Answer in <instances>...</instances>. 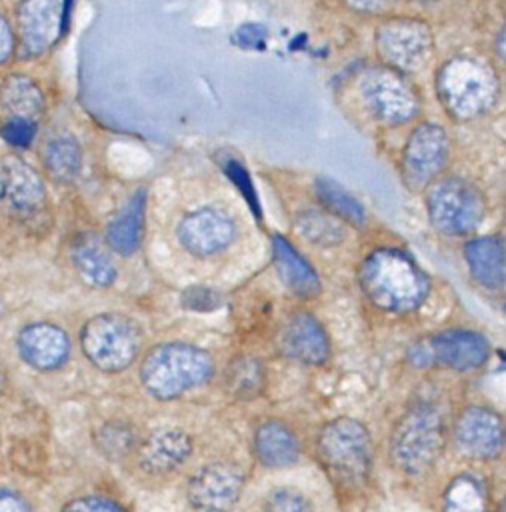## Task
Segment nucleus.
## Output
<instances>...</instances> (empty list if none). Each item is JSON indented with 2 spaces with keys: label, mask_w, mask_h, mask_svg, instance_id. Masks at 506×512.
<instances>
[{
  "label": "nucleus",
  "mask_w": 506,
  "mask_h": 512,
  "mask_svg": "<svg viewBox=\"0 0 506 512\" xmlns=\"http://www.w3.org/2000/svg\"><path fill=\"white\" fill-rule=\"evenodd\" d=\"M146 224V190H136L106 224L104 240L110 252L132 256L138 252Z\"/></svg>",
  "instance_id": "obj_21"
},
{
  "label": "nucleus",
  "mask_w": 506,
  "mask_h": 512,
  "mask_svg": "<svg viewBox=\"0 0 506 512\" xmlns=\"http://www.w3.org/2000/svg\"><path fill=\"white\" fill-rule=\"evenodd\" d=\"M264 368L254 358H242L228 372V388L232 394L242 398H252L262 390Z\"/></svg>",
  "instance_id": "obj_31"
},
{
  "label": "nucleus",
  "mask_w": 506,
  "mask_h": 512,
  "mask_svg": "<svg viewBox=\"0 0 506 512\" xmlns=\"http://www.w3.org/2000/svg\"><path fill=\"white\" fill-rule=\"evenodd\" d=\"M346 2L354 10H360V12H380V10H384L386 6H390L396 0H346Z\"/></svg>",
  "instance_id": "obj_40"
},
{
  "label": "nucleus",
  "mask_w": 506,
  "mask_h": 512,
  "mask_svg": "<svg viewBox=\"0 0 506 512\" xmlns=\"http://www.w3.org/2000/svg\"><path fill=\"white\" fill-rule=\"evenodd\" d=\"M344 222L328 214L326 210H306L298 216L296 228L302 238L320 246H334L344 240Z\"/></svg>",
  "instance_id": "obj_29"
},
{
  "label": "nucleus",
  "mask_w": 506,
  "mask_h": 512,
  "mask_svg": "<svg viewBox=\"0 0 506 512\" xmlns=\"http://www.w3.org/2000/svg\"><path fill=\"white\" fill-rule=\"evenodd\" d=\"M182 306L192 312H210L218 306V294L206 286H192L182 292Z\"/></svg>",
  "instance_id": "obj_36"
},
{
  "label": "nucleus",
  "mask_w": 506,
  "mask_h": 512,
  "mask_svg": "<svg viewBox=\"0 0 506 512\" xmlns=\"http://www.w3.org/2000/svg\"><path fill=\"white\" fill-rule=\"evenodd\" d=\"M60 512H128L120 502L106 496H78L64 504Z\"/></svg>",
  "instance_id": "obj_35"
},
{
  "label": "nucleus",
  "mask_w": 506,
  "mask_h": 512,
  "mask_svg": "<svg viewBox=\"0 0 506 512\" xmlns=\"http://www.w3.org/2000/svg\"><path fill=\"white\" fill-rule=\"evenodd\" d=\"M430 224L444 236H468L484 220L486 202L482 192L466 180L446 178L426 194Z\"/></svg>",
  "instance_id": "obj_7"
},
{
  "label": "nucleus",
  "mask_w": 506,
  "mask_h": 512,
  "mask_svg": "<svg viewBox=\"0 0 506 512\" xmlns=\"http://www.w3.org/2000/svg\"><path fill=\"white\" fill-rule=\"evenodd\" d=\"M176 238L188 254L196 258H212L234 244L236 222L220 208H196L182 216L176 226Z\"/></svg>",
  "instance_id": "obj_10"
},
{
  "label": "nucleus",
  "mask_w": 506,
  "mask_h": 512,
  "mask_svg": "<svg viewBox=\"0 0 506 512\" xmlns=\"http://www.w3.org/2000/svg\"><path fill=\"white\" fill-rule=\"evenodd\" d=\"M444 442V416L430 404H418L396 422L390 436V458L400 472L418 476L436 464Z\"/></svg>",
  "instance_id": "obj_4"
},
{
  "label": "nucleus",
  "mask_w": 506,
  "mask_h": 512,
  "mask_svg": "<svg viewBox=\"0 0 506 512\" xmlns=\"http://www.w3.org/2000/svg\"><path fill=\"white\" fill-rule=\"evenodd\" d=\"M496 88L492 68L468 56L446 62L438 72V96L446 110L460 120L486 112L496 98Z\"/></svg>",
  "instance_id": "obj_6"
},
{
  "label": "nucleus",
  "mask_w": 506,
  "mask_h": 512,
  "mask_svg": "<svg viewBox=\"0 0 506 512\" xmlns=\"http://www.w3.org/2000/svg\"><path fill=\"white\" fill-rule=\"evenodd\" d=\"M16 350L30 368L54 372L70 360L72 342L68 332L58 324L32 322L20 328L16 336Z\"/></svg>",
  "instance_id": "obj_16"
},
{
  "label": "nucleus",
  "mask_w": 506,
  "mask_h": 512,
  "mask_svg": "<svg viewBox=\"0 0 506 512\" xmlns=\"http://www.w3.org/2000/svg\"><path fill=\"white\" fill-rule=\"evenodd\" d=\"M454 444L460 454L472 460H494L506 444L500 414L488 406L464 408L454 424Z\"/></svg>",
  "instance_id": "obj_14"
},
{
  "label": "nucleus",
  "mask_w": 506,
  "mask_h": 512,
  "mask_svg": "<svg viewBox=\"0 0 506 512\" xmlns=\"http://www.w3.org/2000/svg\"><path fill=\"white\" fill-rule=\"evenodd\" d=\"M46 206V188L40 174L22 158L10 154L0 158V212L30 220Z\"/></svg>",
  "instance_id": "obj_12"
},
{
  "label": "nucleus",
  "mask_w": 506,
  "mask_h": 512,
  "mask_svg": "<svg viewBox=\"0 0 506 512\" xmlns=\"http://www.w3.org/2000/svg\"><path fill=\"white\" fill-rule=\"evenodd\" d=\"M448 158V136L442 126L420 124L404 148V174L410 186H428L444 168Z\"/></svg>",
  "instance_id": "obj_17"
},
{
  "label": "nucleus",
  "mask_w": 506,
  "mask_h": 512,
  "mask_svg": "<svg viewBox=\"0 0 506 512\" xmlns=\"http://www.w3.org/2000/svg\"><path fill=\"white\" fill-rule=\"evenodd\" d=\"M272 262L280 282L298 298L312 300L322 292L320 278L312 264L284 238H272Z\"/></svg>",
  "instance_id": "obj_20"
},
{
  "label": "nucleus",
  "mask_w": 506,
  "mask_h": 512,
  "mask_svg": "<svg viewBox=\"0 0 506 512\" xmlns=\"http://www.w3.org/2000/svg\"><path fill=\"white\" fill-rule=\"evenodd\" d=\"M316 456L326 476L340 490L364 488L374 462L372 440L366 426L354 418L328 422L316 440Z\"/></svg>",
  "instance_id": "obj_3"
},
{
  "label": "nucleus",
  "mask_w": 506,
  "mask_h": 512,
  "mask_svg": "<svg viewBox=\"0 0 506 512\" xmlns=\"http://www.w3.org/2000/svg\"><path fill=\"white\" fill-rule=\"evenodd\" d=\"M500 512H506V502H502V508H500Z\"/></svg>",
  "instance_id": "obj_43"
},
{
  "label": "nucleus",
  "mask_w": 506,
  "mask_h": 512,
  "mask_svg": "<svg viewBox=\"0 0 506 512\" xmlns=\"http://www.w3.org/2000/svg\"><path fill=\"white\" fill-rule=\"evenodd\" d=\"M80 348L94 368L106 374H118L138 358L142 330L126 314L102 312L82 326Z\"/></svg>",
  "instance_id": "obj_5"
},
{
  "label": "nucleus",
  "mask_w": 506,
  "mask_h": 512,
  "mask_svg": "<svg viewBox=\"0 0 506 512\" xmlns=\"http://www.w3.org/2000/svg\"><path fill=\"white\" fill-rule=\"evenodd\" d=\"M14 32L4 14H0V66L8 62L14 52Z\"/></svg>",
  "instance_id": "obj_39"
},
{
  "label": "nucleus",
  "mask_w": 506,
  "mask_h": 512,
  "mask_svg": "<svg viewBox=\"0 0 506 512\" xmlns=\"http://www.w3.org/2000/svg\"><path fill=\"white\" fill-rule=\"evenodd\" d=\"M358 282L376 308L394 314L420 308L430 292L428 274L408 252L392 246L378 248L364 258Z\"/></svg>",
  "instance_id": "obj_1"
},
{
  "label": "nucleus",
  "mask_w": 506,
  "mask_h": 512,
  "mask_svg": "<svg viewBox=\"0 0 506 512\" xmlns=\"http://www.w3.org/2000/svg\"><path fill=\"white\" fill-rule=\"evenodd\" d=\"M96 446L108 460H120L138 446L136 432L124 420H110L98 428Z\"/></svg>",
  "instance_id": "obj_30"
},
{
  "label": "nucleus",
  "mask_w": 506,
  "mask_h": 512,
  "mask_svg": "<svg viewBox=\"0 0 506 512\" xmlns=\"http://www.w3.org/2000/svg\"><path fill=\"white\" fill-rule=\"evenodd\" d=\"M366 108L384 124H402L414 118L418 100L414 90L394 68H370L360 82Z\"/></svg>",
  "instance_id": "obj_9"
},
{
  "label": "nucleus",
  "mask_w": 506,
  "mask_h": 512,
  "mask_svg": "<svg viewBox=\"0 0 506 512\" xmlns=\"http://www.w3.org/2000/svg\"><path fill=\"white\" fill-rule=\"evenodd\" d=\"M192 452H194L192 436L186 430L176 426L156 428L136 446L138 466L146 474H154V476L170 474L178 470L182 464L188 462Z\"/></svg>",
  "instance_id": "obj_19"
},
{
  "label": "nucleus",
  "mask_w": 506,
  "mask_h": 512,
  "mask_svg": "<svg viewBox=\"0 0 506 512\" xmlns=\"http://www.w3.org/2000/svg\"><path fill=\"white\" fill-rule=\"evenodd\" d=\"M40 158L48 178L56 184H72L82 170V146L70 132L46 138Z\"/></svg>",
  "instance_id": "obj_25"
},
{
  "label": "nucleus",
  "mask_w": 506,
  "mask_h": 512,
  "mask_svg": "<svg viewBox=\"0 0 506 512\" xmlns=\"http://www.w3.org/2000/svg\"><path fill=\"white\" fill-rule=\"evenodd\" d=\"M376 44L380 56L396 70H420L432 54L430 28L412 18H392L378 28Z\"/></svg>",
  "instance_id": "obj_11"
},
{
  "label": "nucleus",
  "mask_w": 506,
  "mask_h": 512,
  "mask_svg": "<svg viewBox=\"0 0 506 512\" xmlns=\"http://www.w3.org/2000/svg\"><path fill=\"white\" fill-rule=\"evenodd\" d=\"M62 28L58 0H18L16 32L24 58H38L54 44Z\"/></svg>",
  "instance_id": "obj_15"
},
{
  "label": "nucleus",
  "mask_w": 506,
  "mask_h": 512,
  "mask_svg": "<svg viewBox=\"0 0 506 512\" xmlns=\"http://www.w3.org/2000/svg\"><path fill=\"white\" fill-rule=\"evenodd\" d=\"M0 512H34V508L20 492L0 488Z\"/></svg>",
  "instance_id": "obj_38"
},
{
  "label": "nucleus",
  "mask_w": 506,
  "mask_h": 512,
  "mask_svg": "<svg viewBox=\"0 0 506 512\" xmlns=\"http://www.w3.org/2000/svg\"><path fill=\"white\" fill-rule=\"evenodd\" d=\"M266 38H268V32L260 24H242L234 32V44L246 50H264Z\"/></svg>",
  "instance_id": "obj_37"
},
{
  "label": "nucleus",
  "mask_w": 506,
  "mask_h": 512,
  "mask_svg": "<svg viewBox=\"0 0 506 512\" xmlns=\"http://www.w3.org/2000/svg\"><path fill=\"white\" fill-rule=\"evenodd\" d=\"M496 52H498V56L506 62V22H504V26H502V32L498 34V40H496Z\"/></svg>",
  "instance_id": "obj_41"
},
{
  "label": "nucleus",
  "mask_w": 506,
  "mask_h": 512,
  "mask_svg": "<svg viewBox=\"0 0 506 512\" xmlns=\"http://www.w3.org/2000/svg\"><path fill=\"white\" fill-rule=\"evenodd\" d=\"M464 260L470 276L486 290H500L506 284V242L498 236L472 238L464 246Z\"/></svg>",
  "instance_id": "obj_23"
},
{
  "label": "nucleus",
  "mask_w": 506,
  "mask_h": 512,
  "mask_svg": "<svg viewBox=\"0 0 506 512\" xmlns=\"http://www.w3.org/2000/svg\"><path fill=\"white\" fill-rule=\"evenodd\" d=\"M314 190H316L318 202L328 214H332L334 218L350 226H356V228L364 226L366 222L364 206L338 182H334L332 178H318L314 184Z\"/></svg>",
  "instance_id": "obj_27"
},
{
  "label": "nucleus",
  "mask_w": 506,
  "mask_h": 512,
  "mask_svg": "<svg viewBox=\"0 0 506 512\" xmlns=\"http://www.w3.org/2000/svg\"><path fill=\"white\" fill-rule=\"evenodd\" d=\"M278 348L288 360L304 366H322L330 358V338L310 312H296L284 322Z\"/></svg>",
  "instance_id": "obj_18"
},
{
  "label": "nucleus",
  "mask_w": 506,
  "mask_h": 512,
  "mask_svg": "<svg viewBox=\"0 0 506 512\" xmlns=\"http://www.w3.org/2000/svg\"><path fill=\"white\" fill-rule=\"evenodd\" d=\"M486 486L472 474L462 472L446 486L442 494V512H486Z\"/></svg>",
  "instance_id": "obj_28"
},
{
  "label": "nucleus",
  "mask_w": 506,
  "mask_h": 512,
  "mask_svg": "<svg viewBox=\"0 0 506 512\" xmlns=\"http://www.w3.org/2000/svg\"><path fill=\"white\" fill-rule=\"evenodd\" d=\"M214 374L212 356L190 342H164L140 362V384L158 400H174L204 386Z\"/></svg>",
  "instance_id": "obj_2"
},
{
  "label": "nucleus",
  "mask_w": 506,
  "mask_h": 512,
  "mask_svg": "<svg viewBox=\"0 0 506 512\" xmlns=\"http://www.w3.org/2000/svg\"><path fill=\"white\" fill-rule=\"evenodd\" d=\"M36 120H28V118H8L4 120L0 134L4 138L6 144H10L12 148H28L36 136Z\"/></svg>",
  "instance_id": "obj_34"
},
{
  "label": "nucleus",
  "mask_w": 506,
  "mask_h": 512,
  "mask_svg": "<svg viewBox=\"0 0 506 512\" xmlns=\"http://www.w3.org/2000/svg\"><path fill=\"white\" fill-rule=\"evenodd\" d=\"M504 308H506V304H504Z\"/></svg>",
  "instance_id": "obj_44"
},
{
  "label": "nucleus",
  "mask_w": 506,
  "mask_h": 512,
  "mask_svg": "<svg viewBox=\"0 0 506 512\" xmlns=\"http://www.w3.org/2000/svg\"><path fill=\"white\" fill-rule=\"evenodd\" d=\"M244 488V474L230 462H210L198 468L186 486V498L196 512H230Z\"/></svg>",
  "instance_id": "obj_13"
},
{
  "label": "nucleus",
  "mask_w": 506,
  "mask_h": 512,
  "mask_svg": "<svg viewBox=\"0 0 506 512\" xmlns=\"http://www.w3.org/2000/svg\"><path fill=\"white\" fill-rule=\"evenodd\" d=\"M6 384H8V370H6V364H4V360L0 356V398H2L4 390H6Z\"/></svg>",
  "instance_id": "obj_42"
},
{
  "label": "nucleus",
  "mask_w": 506,
  "mask_h": 512,
  "mask_svg": "<svg viewBox=\"0 0 506 512\" xmlns=\"http://www.w3.org/2000/svg\"><path fill=\"white\" fill-rule=\"evenodd\" d=\"M108 250L110 248H104L92 234H82L72 242L70 260L84 284L92 288H108L116 282L118 268Z\"/></svg>",
  "instance_id": "obj_24"
},
{
  "label": "nucleus",
  "mask_w": 506,
  "mask_h": 512,
  "mask_svg": "<svg viewBox=\"0 0 506 512\" xmlns=\"http://www.w3.org/2000/svg\"><path fill=\"white\" fill-rule=\"evenodd\" d=\"M262 512H314V506L300 488L276 486L264 496Z\"/></svg>",
  "instance_id": "obj_32"
},
{
  "label": "nucleus",
  "mask_w": 506,
  "mask_h": 512,
  "mask_svg": "<svg viewBox=\"0 0 506 512\" xmlns=\"http://www.w3.org/2000/svg\"><path fill=\"white\" fill-rule=\"evenodd\" d=\"M44 112V94L40 86L24 74H12L0 84V114L8 118L36 120Z\"/></svg>",
  "instance_id": "obj_26"
},
{
  "label": "nucleus",
  "mask_w": 506,
  "mask_h": 512,
  "mask_svg": "<svg viewBox=\"0 0 506 512\" xmlns=\"http://www.w3.org/2000/svg\"><path fill=\"white\" fill-rule=\"evenodd\" d=\"M222 168H224L226 176L234 182V186L238 188V192L244 196V200H246V204L250 206L254 218L260 220V218H262V210H260L258 194H256V188H254V184H252V180H250V174H248V170L244 168V164H242L240 160L228 156V158H224Z\"/></svg>",
  "instance_id": "obj_33"
},
{
  "label": "nucleus",
  "mask_w": 506,
  "mask_h": 512,
  "mask_svg": "<svg viewBox=\"0 0 506 512\" xmlns=\"http://www.w3.org/2000/svg\"><path fill=\"white\" fill-rule=\"evenodd\" d=\"M254 456L264 468H288L300 460V438L282 420L262 422L252 436Z\"/></svg>",
  "instance_id": "obj_22"
},
{
  "label": "nucleus",
  "mask_w": 506,
  "mask_h": 512,
  "mask_svg": "<svg viewBox=\"0 0 506 512\" xmlns=\"http://www.w3.org/2000/svg\"><path fill=\"white\" fill-rule=\"evenodd\" d=\"M410 358L418 366H442L454 372H472L490 358V342L468 328L442 330L412 346Z\"/></svg>",
  "instance_id": "obj_8"
}]
</instances>
